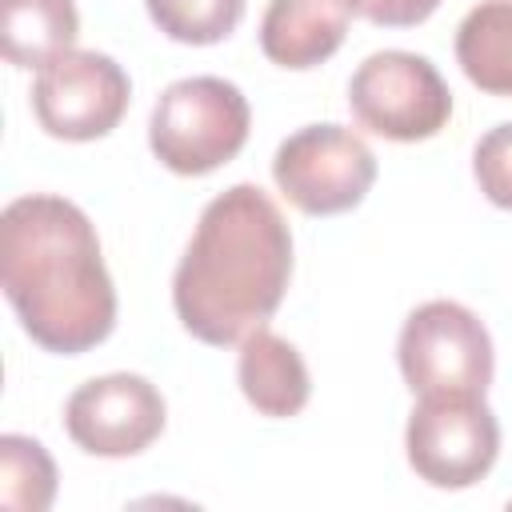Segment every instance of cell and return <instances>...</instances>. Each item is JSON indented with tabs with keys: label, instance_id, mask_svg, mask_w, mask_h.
I'll return each instance as SVG.
<instances>
[{
	"label": "cell",
	"instance_id": "cell-1",
	"mask_svg": "<svg viewBox=\"0 0 512 512\" xmlns=\"http://www.w3.org/2000/svg\"><path fill=\"white\" fill-rule=\"evenodd\" d=\"M0 284L24 332L60 356L108 340L116 288L92 220L64 196H20L0 216Z\"/></svg>",
	"mask_w": 512,
	"mask_h": 512
},
{
	"label": "cell",
	"instance_id": "cell-2",
	"mask_svg": "<svg viewBox=\"0 0 512 512\" xmlns=\"http://www.w3.org/2000/svg\"><path fill=\"white\" fill-rule=\"evenodd\" d=\"M292 280V232L256 184H232L200 212L176 264L172 304L180 324L212 344H240L280 308Z\"/></svg>",
	"mask_w": 512,
	"mask_h": 512
},
{
	"label": "cell",
	"instance_id": "cell-3",
	"mask_svg": "<svg viewBox=\"0 0 512 512\" xmlns=\"http://www.w3.org/2000/svg\"><path fill=\"white\" fill-rule=\"evenodd\" d=\"M248 120V100L232 80L188 76L160 92L148 120V144L176 176H208L244 148Z\"/></svg>",
	"mask_w": 512,
	"mask_h": 512
},
{
	"label": "cell",
	"instance_id": "cell-4",
	"mask_svg": "<svg viewBox=\"0 0 512 512\" xmlns=\"http://www.w3.org/2000/svg\"><path fill=\"white\" fill-rule=\"evenodd\" d=\"M400 376L412 396H484L492 384V336L456 300L420 304L400 328Z\"/></svg>",
	"mask_w": 512,
	"mask_h": 512
},
{
	"label": "cell",
	"instance_id": "cell-5",
	"mask_svg": "<svg viewBox=\"0 0 512 512\" xmlns=\"http://www.w3.org/2000/svg\"><path fill=\"white\" fill-rule=\"evenodd\" d=\"M352 116L384 140H428L452 116V92L436 64L416 52H372L348 80Z\"/></svg>",
	"mask_w": 512,
	"mask_h": 512
},
{
	"label": "cell",
	"instance_id": "cell-6",
	"mask_svg": "<svg viewBox=\"0 0 512 512\" xmlns=\"http://www.w3.org/2000/svg\"><path fill=\"white\" fill-rule=\"evenodd\" d=\"M272 176L300 212L336 216L368 196L376 180V156L344 124H308L276 148Z\"/></svg>",
	"mask_w": 512,
	"mask_h": 512
},
{
	"label": "cell",
	"instance_id": "cell-7",
	"mask_svg": "<svg viewBox=\"0 0 512 512\" xmlns=\"http://www.w3.org/2000/svg\"><path fill=\"white\" fill-rule=\"evenodd\" d=\"M408 464L432 488H472L500 452V424L484 396H420L404 432Z\"/></svg>",
	"mask_w": 512,
	"mask_h": 512
},
{
	"label": "cell",
	"instance_id": "cell-8",
	"mask_svg": "<svg viewBox=\"0 0 512 512\" xmlns=\"http://www.w3.org/2000/svg\"><path fill=\"white\" fill-rule=\"evenodd\" d=\"M128 96L132 84L112 56L68 48L36 72L32 112L56 140H96L120 124Z\"/></svg>",
	"mask_w": 512,
	"mask_h": 512
},
{
	"label": "cell",
	"instance_id": "cell-9",
	"mask_svg": "<svg viewBox=\"0 0 512 512\" xmlns=\"http://www.w3.org/2000/svg\"><path fill=\"white\" fill-rule=\"evenodd\" d=\"M64 428L92 456H136L164 432V396L136 372L96 376L68 396Z\"/></svg>",
	"mask_w": 512,
	"mask_h": 512
},
{
	"label": "cell",
	"instance_id": "cell-10",
	"mask_svg": "<svg viewBox=\"0 0 512 512\" xmlns=\"http://www.w3.org/2000/svg\"><path fill=\"white\" fill-rule=\"evenodd\" d=\"M348 0H272L260 20V48L280 68H316L348 36Z\"/></svg>",
	"mask_w": 512,
	"mask_h": 512
},
{
	"label": "cell",
	"instance_id": "cell-11",
	"mask_svg": "<svg viewBox=\"0 0 512 512\" xmlns=\"http://www.w3.org/2000/svg\"><path fill=\"white\" fill-rule=\"evenodd\" d=\"M236 380L244 400L260 416H296L312 396L304 356L296 352V344H288L268 328H256L240 340Z\"/></svg>",
	"mask_w": 512,
	"mask_h": 512
},
{
	"label": "cell",
	"instance_id": "cell-12",
	"mask_svg": "<svg viewBox=\"0 0 512 512\" xmlns=\"http://www.w3.org/2000/svg\"><path fill=\"white\" fill-rule=\"evenodd\" d=\"M80 36L72 0H0V40L16 68H44Z\"/></svg>",
	"mask_w": 512,
	"mask_h": 512
},
{
	"label": "cell",
	"instance_id": "cell-13",
	"mask_svg": "<svg viewBox=\"0 0 512 512\" xmlns=\"http://www.w3.org/2000/svg\"><path fill=\"white\" fill-rule=\"evenodd\" d=\"M464 76L492 96H512V0H480L456 28Z\"/></svg>",
	"mask_w": 512,
	"mask_h": 512
},
{
	"label": "cell",
	"instance_id": "cell-14",
	"mask_svg": "<svg viewBox=\"0 0 512 512\" xmlns=\"http://www.w3.org/2000/svg\"><path fill=\"white\" fill-rule=\"evenodd\" d=\"M56 496V464L40 440H0V504L16 512H44Z\"/></svg>",
	"mask_w": 512,
	"mask_h": 512
},
{
	"label": "cell",
	"instance_id": "cell-15",
	"mask_svg": "<svg viewBox=\"0 0 512 512\" xmlns=\"http://www.w3.org/2000/svg\"><path fill=\"white\" fill-rule=\"evenodd\" d=\"M152 24L180 44H216L236 32L244 0H144Z\"/></svg>",
	"mask_w": 512,
	"mask_h": 512
},
{
	"label": "cell",
	"instance_id": "cell-16",
	"mask_svg": "<svg viewBox=\"0 0 512 512\" xmlns=\"http://www.w3.org/2000/svg\"><path fill=\"white\" fill-rule=\"evenodd\" d=\"M472 172L480 192L496 204L512 212V120L496 124L480 136L476 152H472Z\"/></svg>",
	"mask_w": 512,
	"mask_h": 512
},
{
	"label": "cell",
	"instance_id": "cell-17",
	"mask_svg": "<svg viewBox=\"0 0 512 512\" xmlns=\"http://www.w3.org/2000/svg\"><path fill=\"white\" fill-rule=\"evenodd\" d=\"M348 8L384 28H412L428 20L440 8V0H348Z\"/></svg>",
	"mask_w": 512,
	"mask_h": 512
}]
</instances>
